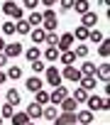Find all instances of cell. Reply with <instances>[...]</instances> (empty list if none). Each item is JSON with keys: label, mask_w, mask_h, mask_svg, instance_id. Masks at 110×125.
Returning a JSON list of instances; mask_svg holds the SVG:
<instances>
[{"label": "cell", "mask_w": 110, "mask_h": 125, "mask_svg": "<svg viewBox=\"0 0 110 125\" xmlns=\"http://www.w3.org/2000/svg\"><path fill=\"white\" fill-rule=\"evenodd\" d=\"M98 54H100L103 59H108V54H110V44H108V37H105L103 42H98Z\"/></svg>", "instance_id": "obj_34"}, {"label": "cell", "mask_w": 110, "mask_h": 125, "mask_svg": "<svg viewBox=\"0 0 110 125\" xmlns=\"http://www.w3.org/2000/svg\"><path fill=\"white\" fill-rule=\"evenodd\" d=\"M12 113H15V105H10V103H3V105H0V115H3V118H12Z\"/></svg>", "instance_id": "obj_37"}, {"label": "cell", "mask_w": 110, "mask_h": 125, "mask_svg": "<svg viewBox=\"0 0 110 125\" xmlns=\"http://www.w3.org/2000/svg\"><path fill=\"white\" fill-rule=\"evenodd\" d=\"M25 86H27V91H32V93H37L39 88H44V79H39V76L34 74V76H29V79L25 81Z\"/></svg>", "instance_id": "obj_13"}, {"label": "cell", "mask_w": 110, "mask_h": 125, "mask_svg": "<svg viewBox=\"0 0 110 125\" xmlns=\"http://www.w3.org/2000/svg\"><path fill=\"white\" fill-rule=\"evenodd\" d=\"M29 66H32V71H34L37 76H39V74H44V69H46L42 59H34V61H29Z\"/></svg>", "instance_id": "obj_35"}, {"label": "cell", "mask_w": 110, "mask_h": 125, "mask_svg": "<svg viewBox=\"0 0 110 125\" xmlns=\"http://www.w3.org/2000/svg\"><path fill=\"white\" fill-rule=\"evenodd\" d=\"M27 125H37V123H34V120H29V123H27Z\"/></svg>", "instance_id": "obj_46"}, {"label": "cell", "mask_w": 110, "mask_h": 125, "mask_svg": "<svg viewBox=\"0 0 110 125\" xmlns=\"http://www.w3.org/2000/svg\"><path fill=\"white\" fill-rule=\"evenodd\" d=\"M27 22H29V27H42V12L32 10V12H29V17H27Z\"/></svg>", "instance_id": "obj_29"}, {"label": "cell", "mask_w": 110, "mask_h": 125, "mask_svg": "<svg viewBox=\"0 0 110 125\" xmlns=\"http://www.w3.org/2000/svg\"><path fill=\"white\" fill-rule=\"evenodd\" d=\"M10 123H12V125H27V123H29V115H27L25 110H15L12 118H10Z\"/></svg>", "instance_id": "obj_16"}, {"label": "cell", "mask_w": 110, "mask_h": 125, "mask_svg": "<svg viewBox=\"0 0 110 125\" xmlns=\"http://www.w3.org/2000/svg\"><path fill=\"white\" fill-rule=\"evenodd\" d=\"M51 123L54 125H76V113H59Z\"/></svg>", "instance_id": "obj_10"}, {"label": "cell", "mask_w": 110, "mask_h": 125, "mask_svg": "<svg viewBox=\"0 0 110 125\" xmlns=\"http://www.w3.org/2000/svg\"><path fill=\"white\" fill-rule=\"evenodd\" d=\"M81 25H83V27H88V30H93V27L98 25V15H95L93 10L83 12V15H81Z\"/></svg>", "instance_id": "obj_12"}, {"label": "cell", "mask_w": 110, "mask_h": 125, "mask_svg": "<svg viewBox=\"0 0 110 125\" xmlns=\"http://www.w3.org/2000/svg\"><path fill=\"white\" fill-rule=\"evenodd\" d=\"M44 37H46V32H44L42 27H32V30H29V39H32L34 44H39V42H44Z\"/></svg>", "instance_id": "obj_20"}, {"label": "cell", "mask_w": 110, "mask_h": 125, "mask_svg": "<svg viewBox=\"0 0 110 125\" xmlns=\"http://www.w3.org/2000/svg\"><path fill=\"white\" fill-rule=\"evenodd\" d=\"M98 3H100L103 8H108V5H110V0H98Z\"/></svg>", "instance_id": "obj_44"}, {"label": "cell", "mask_w": 110, "mask_h": 125, "mask_svg": "<svg viewBox=\"0 0 110 125\" xmlns=\"http://www.w3.org/2000/svg\"><path fill=\"white\" fill-rule=\"evenodd\" d=\"M100 83H108L110 81V64H108V61H103V64H98L95 66V74H93Z\"/></svg>", "instance_id": "obj_7"}, {"label": "cell", "mask_w": 110, "mask_h": 125, "mask_svg": "<svg viewBox=\"0 0 110 125\" xmlns=\"http://www.w3.org/2000/svg\"><path fill=\"white\" fill-rule=\"evenodd\" d=\"M20 101H22V96H20L17 88H10V91L5 93V103H10V105H20Z\"/></svg>", "instance_id": "obj_18"}, {"label": "cell", "mask_w": 110, "mask_h": 125, "mask_svg": "<svg viewBox=\"0 0 110 125\" xmlns=\"http://www.w3.org/2000/svg\"><path fill=\"white\" fill-rule=\"evenodd\" d=\"M71 49H73L76 59H86V56H88V44H83V42H81V44H76V47H71Z\"/></svg>", "instance_id": "obj_31"}, {"label": "cell", "mask_w": 110, "mask_h": 125, "mask_svg": "<svg viewBox=\"0 0 110 125\" xmlns=\"http://www.w3.org/2000/svg\"><path fill=\"white\" fill-rule=\"evenodd\" d=\"M71 10H76V15H83V12L91 10V3H88V0H73V8Z\"/></svg>", "instance_id": "obj_21"}, {"label": "cell", "mask_w": 110, "mask_h": 125, "mask_svg": "<svg viewBox=\"0 0 110 125\" xmlns=\"http://www.w3.org/2000/svg\"><path fill=\"white\" fill-rule=\"evenodd\" d=\"M42 108H44V105H39V103H34V101H32V103L27 105V110H25V113L29 115V120H39V118H42Z\"/></svg>", "instance_id": "obj_15"}, {"label": "cell", "mask_w": 110, "mask_h": 125, "mask_svg": "<svg viewBox=\"0 0 110 125\" xmlns=\"http://www.w3.org/2000/svg\"><path fill=\"white\" fill-rule=\"evenodd\" d=\"M0 32H3V34H15V20L12 22H0Z\"/></svg>", "instance_id": "obj_36"}, {"label": "cell", "mask_w": 110, "mask_h": 125, "mask_svg": "<svg viewBox=\"0 0 110 125\" xmlns=\"http://www.w3.org/2000/svg\"><path fill=\"white\" fill-rule=\"evenodd\" d=\"M8 61H10V59H8L3 52H0V69H3V66H8Z\"/></svg>", "instance_id": "obj_42"}, {"label": "cell", "mask_w": 110, "mask_h": 125, "mask_svg": "<svg viewBox=\"0 0 110 125\" xmlns=\"http://www.w3.org/2000/svg\"><path fill=\"white\" fill-rule=\"evenodd\" d=\"M66 96H69V88H66V86L61 83V86H56V88H54V91L49 93V103H54V105H59V103H61V101H64Z\"/></svg>", "instance_id": "obj_6"}, {"label": "cell", "mask_w": 110, "mask_h": 125, "mask_svg": "<svg viewBox=\"0 0 110 125\" xmlns=\"http://www.w3.org/2000/svg\"><path fill=\"white\" fill-rule=\"evenodd\" d=\"M59 61H61L64 66H71L73 61H76V54H73V49H69V52H61V54H59Z\"/></svg>", "instance_id": "obj_22"}, {"label": "cell", "mask_w": 110, "mask_h": 125, "mask_svg": "<svg viewBox=\"0 0 110 125\" xmlns=\"http://www.w3.org/2000/svg\"><path fill=\"white\" fill-rule=\"evenodd\" d=\"M44 83H49V86H61L64 83V79H61V71L56 69V66H46L44 69Z\"/></svg>", "instance_id": "obj_4"}, {"label": "cell", "mask_w": 110, "mask_h": 125, "mask_svg": "<svg viewBox=\"0 0 110 125\" xmlns=\"http://www.w3.org/2000/svg\"><path fill=\"white\" fill-rule=\"evenodd\" d=\"M59 105H61V113H76V110H78V103L71 98V93H69V96H66Z\"/></svg>", "instance_id": "obj_14"}, {"label": "cell", "mask_w": 110, "mask_h": 125, "mask_svg": "<svg viewBox=\"0 0 110 125\" xmlns=\"http://www.w3.org/2000/svg\"><path fill=\"white\" fill-rule=\"evenodd\" d=\"M73 42H76V39H73V34H71V32H64V34H59L56 49H59V52H69V49L73 47Z\"/></svg>", "instance_id": "obj_8"}, {"label": "cell", "mask_w": 110, "mask_h": 125, "mask_svg": "<svg viewBox=\"0 0 110 125\" xmlns=\"http://www.w3.org/2000/svg\"><path fill=\"white\" fill-rule=\"evenodd\" d=\"M5 76H8V81H17V79H22V69H20L17 64H12V66L5 71Z\"/></svg>", "instance_id": "obj_24"}, {"label": "cell", "mask_w": 110, "mask_h": 125, "mask_svg": "<svg viewBox=\"0 0 110 125\" xmlns=\"http://www.w3.org/2000/svg\"><path fill=\"white\" fill-rule=\"evenodd\" d=\"M78 86H83V88H86V91L91 93V91H93V88L98 86V79H95V76H81V81H78Z\"/></svg>", "instance_id": "obj_17"}, {"label": "cell", "mask_w": 110, "mask_h": 125, "mask_svg": "<svg viewBox=\"0 0 110 125\" xmlns=\"http://www.w3.org/2000/svg\"><path fill=\"white\" fill-rule=\"evenodd\" d=\"M44 42H46L49 47H56V42H59V37H56V32H46V37H44Z\"/></svg>", "instance_id": "obj_38"}, {"label": "cell", "mask_w": 110, "mask_h": 125, "mask_svg": "<svg viewBox=\"0 0 110 125\" xmlns=\"http://www.w3.org/2000/svg\"><path fill=\"white\" fill-rule=\"evenodd\" d=\"M71 8H73V0H59V10L61 12H69Z\"/></svg>", "instance_id": "obj_39"}, {"label": "cell", "mask_w": 110, "mask_h": 125, "mask_svg": "<svg viewBox=\"0 0 110 125\" xmlns=\"http://www.w3.org/2000/svg\"><path fill=\"white\" fill-rule=\"evenodd\" d=\"M59 54H61V52H59L56 47H46V52H44L42 56H44L46 61H59Z\"/></svg>", "instance_id": "obj_28"}, {"label": "cell", "mask_w": 110, "mask_h": 125, "mask_svg": "<svg viewBox=\"0 0 110 125\" xmlns=\"http://www.w3.org/2000/svg\"><path fill=\"white\" fill-rule=\"evenodd\" d=\"M76 125H81V123H76Z\"/></svg>", "instance_id": "obj_49"}, {"label": "cell", "mask_w": 110, "mask_h": 125, "mask_svg": "<svg viewBox=\"0 0 110 125\" xmlns=\"http://www.w3.org/2000/svg\"><path fill=\"white\" fill-rule=\"evenodd\" d=\"M34 103H39V105H46V103H49V93H46L44 88H39V91L34 93Z\"/></svg>", "instance_id": "obj_33"}, {"label": "cell", "mask_w": 110, "mask_h": 125, "mask_svg": "<svg viewBox=\"0 0 110 125\" xmlns=\"http://www.w3.org/2000/svg\"><path fill=\"white\" fill-rule=\"evenodd\" d=\"M3 54L12 61V59H17L20 54H22V44L20 42H5V49H3Z\"/></svg>", "instance_id": "obj_5"}, {"label": "cell", "mask_w": 110, "mask_h": 125, "mask_svg": "<svg viewBox=\"0 0 110 125\" xmlns=\"http://www.w3.org/2000/svg\"><path fill=\"white\" fill-rule=\"evenodd\" d=\"M3 49H5V39H3V37H0V52H3Z\"/></svg>", "instance_id": "obj_45"}, {"label": "cell", "mask_w": 110, "mask_h": 125, "mask_svg": "<svg viewBox=\"0 0 110 125\" xmlns=\"http://www.w3.org/2000/svg\"><path fill=\"white\" fill-rule=\"evenodd\" d=\"M0 125H3V115H0Z\"/></svg>", "instance_id": "obj_47"}, {"label": "cell", "mask_w": 110, "mask_h": 125, "mask_svg": "<svg viewBox=\"0 0 110 125\" xmlns=\"http://www.w3.org/2000/svg\"><path fill=\"white\" fill-rule=\"evenodd\" d=\"M22 5H25L27 10H37V5H39V0H22Z\"/></svg>", "instance_id": "obj_40"}, {"label": "cell", "mask_w": 110, "mask_h": 125, "mask_svg": "<svg viewBox=\"0 0 110 125\" xmlns=\"http://www.w3.org/2000/svg\"><path fill=\"white\" fill-rule=\"evenodd\" d=\"M95 66H98L95 61H83L78 71H81V76H93V74H95Z\"/></svg>", "instance_id": "obj_23"}, {"label": "cell", "mask_w": 110, "mask_h": 125, "mask_svg": "<svg viewBox=\"0 0 110 125\" xmlns=\"http://www.w3.org/2000/svg\"><path fill=\"white\" fill-rule=\"evenodd\" d=\"M103 39H105V34H103V32H98L95 27H93V30H88V39H86V42H95V44H98V42H103Z\"/></svg>", "instance_id": "obj_32"}, {"label": "cell", "mask_w": 110, "mask_h": 125, "mask_svg": "<svg viewBox=\"0 0 110 125\" xmlns=\"http://www.w3.org/2000/svg\"><path fill=\"white\" fill-rule=\"evenodd\" d=\"M56 115H59V113H56V105H54V103H51V105L46 103V105L42 108V118H46V120H54Z\"/></svg>", "instance_id": "obj_26"}, {"label": "cell", "mask_w": 110, "mask_h": 125, "mask_svg": "<svg viewBox=\"0 0 110 125\" xmlns=\"http://www.w3.org/2000/svg\"><path fill=\"white\" fill-rule=\"evenodd\" d=\"M71 98H73L76 103H86V98H88V91H86L83 86H76V88H73V96H71Z\"/></svg>", "instance_id": "obj_25"}, {"label": "cell", "mask_w": 110, "mask_h": 125, "mask_svg": "<svg viewBox=\"0 0 110 125\" xmlns=\"http://www.w3.org/2000/svg\"><path fill=\"white\" fill-rule=\"evenodd\" d=\"M5 81H8V76H5V71H0V86H3Z\"/></svg>", "instance_id": "obj_43"}, {"label": "cell", "mask_w": 110, "mask_h": 125, "mask_svg": "<svg viewBox=\"0 0 110 125\" xmlns=\"http://www.w3.org/2000/svg\"><path fill=\"white\" fill-rule=\"evenodd\" d=\"M56 25H59V20H56L54 8H46V10L42 12V30H44V32H54V30H56Z\"/></svg>", "instance_id": "obj_2"}, {"label": "cell", "mask_w": 110, "mask_h": 125, "mask_svg": "<svg viewBox=\"0 0 110 125\" xmlns=\"http://www.w3.org/2000/svg\"><path fill=\"white\" fill-rule=\"evenodd\" d=\"M0 101H3V93H0Z\"/></svg>", "instance_id": "obj_48"}, {"label": "cell", "mask_w": 110, "mask_h": 125, "mask_svg": "<svg viewBox=\"0 0 110 125\" xmlns=\"http://www.w3.org/2000/svg\"><path fill=\"white\" fill-rule=\"evenodd\" d=\"M39 3H42L44 8H54V5H56V3H59V0H39Z\"/></svg>", "instance_id": "obj_41"}, {"label": "cell", "mask_w": 110, "mask_h": 125, "mask_svg": "<svg viewBox=\"0 0 110 125\" xmlns=\"http://www.w3.org/2000/svg\"><path fill=\"white\" fill-rule=\"evenodd\" d=\"M61 79H64V81H73V83H78V81H81V71H78L73 64H71V66H64Z\"/></svg>", "instance_id": "obj_9"}, {"label": "cell", "mask_w": 110, "mask_h": 125, "mask_svg": "<svg viewBox=\"0 0 110 125\" xmlns=\"http://www.w3.org/2000/svg\"><path fill=\"white\" fill-rule=\"evenodd\" d=\"M86 103H88V110H108L110 108V98H105V96H95V93H88V98H86Z\"/></svg>", "instance_id": "obj_1"}, {"label": "cell", "mask_w": 110, "mask_h": 125, "mask_svg": "<svg viewBox=\"0 0 110 125\" xmlns=\"http://www.w3.org/2000/svg\"><path fill=\"white\" fill-rule=\"evenodd\" d=\"M29 30H32V27H29V22H27V20H15V32H17V34L27 37V34H29Z\"/></svg>", "instance_id": "obj_19"}, {"label": "cell", "mask_w": 110, "mask_h": 125, "mask_svg": "<svg viewBox=\"0 0 110 125\" xmlns=\"http://www.w3.org/2000/svg\"><path fill=\"white\" fill-rule=\"evenodd\" d=\"M93 118H95V113L93 110H76V123H81V125H93Z\"/></svg>", "instance_id": "obj_11"}, {"label": "cell", "mask_w": 110, "mask_h": 125, "mask_svg": "<svg viewBox=\"0 0 110 125\" xmlns=\"http://www.w3.org/2000/svg\"><path fill=\"white\" fill-rule=\"evenodd\" d=\"M25 56H27V61H34V59H42V49H39V44L29 47V49L25 52Z\"/></svg>", "instance_id": "obj_27"}, {"label": "cell", "mask_w": 110, "mask_h": 125, "mask_svg": "<svg viewBox=\"0 0 110 125\" xmlns=\"http://www.w3.org/2000/svg\"><path fill=\"white\" fill-rule=\"evenodd\" d=\"M3 12L8 17H12V20H22L25 17V10L15 3V0H3Z\"/></svg>", "instance_id": "obj_3"}, {"label": "cell", "mask_w": 110, "mask_h": 125, "mask_svg": "<svg viewBox=\"0 0 110 125\" xmlns=\"http://www.w3.org/2000/svg\"><path fill=\"white\" fill-rule=\"evenodd\" d=\"M71 34H73V39H78V42H86V39H88V27L78 25V27H76V32H71Z\"/></svg>", "instance_id": "obj_30"}]
</instances>
